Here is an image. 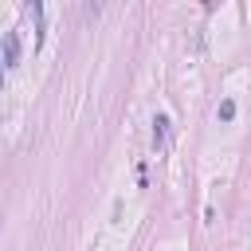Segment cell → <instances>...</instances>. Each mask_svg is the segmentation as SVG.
<instances>
[{
  "mask_svg": "<svg viewBox=\"0 0 251 251\" xmlns=\"http://www.w3.org/2000/svg\"><path fill=\"white\" fill-rule=\"evenodd\" d=\"M4 67H16L20 63V35L16 31H4V55H0Z\"/></svg>",
  "mask_w": 251,
  "mask_h": 251,
  "instance_id": "6da1fadb",
  "label": "cell"
},
{
  "mask_svg": "<svg viewBox=\"0 0 251 251\" xmlns=\"http://www.w3.org/2000/svg\"><path fill=\"white\" fill-rule=\"evenodd\" d=\"M153 145H157V153H169V118L165 114L153 118Z\"/></svg>",
  "mask_w": 251,
  "mask_h": 251,
  "instance_id": "7a4b0ae2",
  "label": "cell"
},
{
  "mask_svg": "<svg viewBox=\"0 0 251 251\" xmlns=\"http://www.w3.org/2000/svg\"><path fill=\"white\" fill-rule=\"evenodd\" d=\"M231 118H235V102L224 98V102H220V122H231Z\"/></svg>",
  "mask_w": 251,
  "mask_h": 251,
  "instance_id": "3957f363",
  "label": "cell"
},
{
  "mask_svg": "<svg viewBox=\"0 0 251 251\" xmlns=\"http://www.w3.org/2000/svg\"><path fill=\"white\" fill-rule=\"evenodd\" d=\"M0 86H4V63H0Z\"/></svg>",
  "mask_w": 251,
  "mask_h": 251,
  "instance_id": "277c9868",
  "label": "cell"
}]
</instances>
